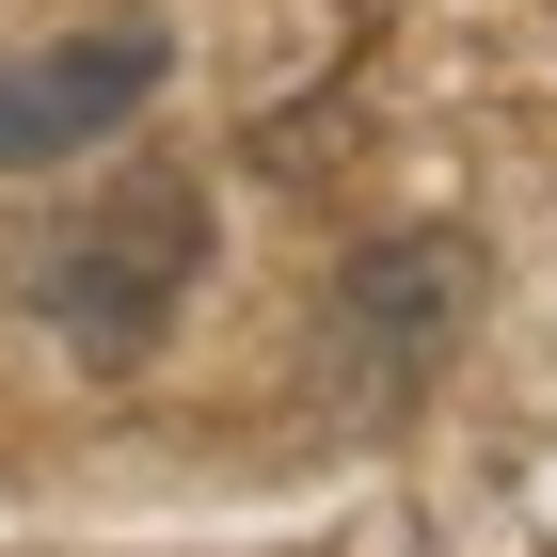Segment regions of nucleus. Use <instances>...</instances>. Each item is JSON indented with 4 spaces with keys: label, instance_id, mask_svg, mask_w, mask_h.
Instances as JSON below:
<instances>
[{
    "label": "nucleus",
    "instance_id": "nucleus-3",
    "mask_svg": "<svg viewBox=\"0 0 557 557\" xmlns=\"http://www.w3.org/2000/svg\"><path fill=\"white\" fill-rule=\"evenodd\" d=\"M462 287H478L462 239H367V256H350V287H335V383H350V414H398V398L446 367Z\"/></svg>",
    "mask_w": 557,
    "mask_h": 557
},
{
    "label": "nucleus",
    "instance_id": "nucleus-1",
    "mask_svg": "<svg viewBox=\"0 0 557 557\" xmlns=\"http://www.w3.org/2000/svg\"><path fill=\"white\" fill-rule=\"evenodd\" d=\"M191 287H208V191H191V175H128V191L64 208L33 256H16L33 335L64 350V367H96V383L160 367V335L191 319Z\"/></svg>",
    "mask_w": 557,
    "mask_h": 557
},
{
    "label": "nucleus",
    "instance_id": "nucleus-2",
    "mask_svg": "<svg viewBox=\"0 0 557 557\" xmlns=\"http://www.w3.org/2000/svg\"><path fill=\"white\" fill-rule=\"evenodd\" d=\"M160 81H175V33H160V16H96V33L0 48V175L96 160L128 112H160Z\"/></svg>",
    "mask_w": 557,
    "mask_h": 557
}]
</instances>
